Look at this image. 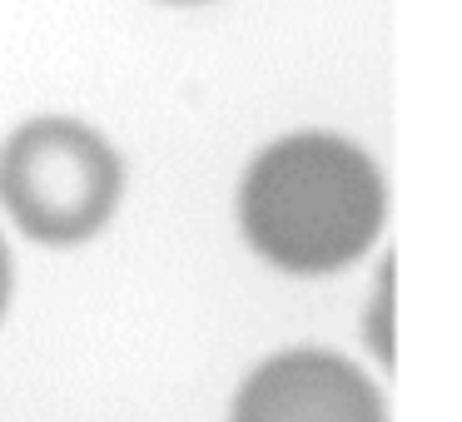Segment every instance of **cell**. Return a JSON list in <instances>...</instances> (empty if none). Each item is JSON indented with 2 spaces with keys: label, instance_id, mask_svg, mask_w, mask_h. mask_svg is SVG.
I'll use <instances>...</instances> for the list:
<instances>
[{
  "label": "cell",
  "instance_id": "obj_5",
  "mask_svg": "<svg viewBox=\"0 0 462 422\" xmlns=\"http://www.w3.org/2000/svg\"><path fill=\"white\" fill-rule=\"evenodd\" d=\"M170 5H199V0H170Z\"/></svg>",
  "mask_w": 462,
  "mask_h": 422
},
{
  "label": "cell",
  "instance_id": "obj_2",
  "mask_svg": "<svg viewBox=\"0 0 462 422\" xmlns=\"http://www.w3.org/2000/svg\"><path fill=\"white\" fill-rule=\"evenodd\" d=\"M120 189V154L80 120H31L0 150V204L41 243H85L100 234Z\"/></svg>",
  "mask_w": 462,
  "mask_h": 422
},
{
  "label": "cell",
  "instance_id": "obj_1",
  "mask_svg": "<svg viewBox=\"0 0 462 422\" xmlns=\"http://www.w3.org/2000/svg\"><path fill=\"white\" fill-rule=\"evenodd\" d=\"M388 189L358 144L338 134H289L249 164L239 224L269 263L289 273H333L383 229Z\"/></svg>",
  "mask_w": 462,
  "mask_h": 422
},
{
  "label": "cell",
  "instance_id": "obj_3",
  "mask_svg": "<svg viewBox=\"0 0 462 422\" xmlns=\"http://www.w3.org/2000/svg\"><path fill=\"white\" fill-rule=\"evenodd\" d=\"M234 422H388L383 398L353 362L293 348L259 362L234 398Z\"/></svg>",
  "mask_w": 462,
  "mask_h": 422
},
{
  "label": "cell",
  "instance_id": "obj_4",
  "mask_svg": "<svg viewBox=\"0 0 462 422\" xmlns=\"http://www.w3.org/2000/svg\"><path fill=\"white\" fill-rule=\"evenodd\" d=\"M5 303H11V253L0 243V313H5Z\"/></svg>",
  "mask_w": 462,
  "mask_h": 422
}]
</instances>
